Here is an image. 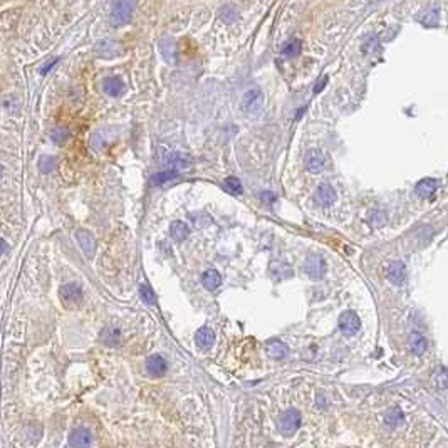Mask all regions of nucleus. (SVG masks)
Segmentation results:
<instances>
[{"instance_id": "obj_32", "label": "nucleus", "mask_w": 448, "mask_h": 448, "mask_svg": "<svg viewBox=\"0 0 448 448\" xmlns=\"http://www.w3.org/2000/svg\"><path fill=\"white\" fill-rule=\"evenodd\" d=\"M54 168H56V160L52 158V156H41L39 160V170L41 173H44V175H49V173L54 171Z\"/></svg>"}, {"instance_id": "obj_8", "label": "nucleus", "mask_w": 448, "mask_h": 448, "mask_svg": "<svg viewBox=\"0 0 448 448\" xmlns=\"http://www.w3.org/2000/svg\"><path fill=\"white\" fill-rule=\"evenodd\" d=\"M314 200L318 202V205H321V206H331L337 200L336 190L332 188L331 185H326V183L319 185L314 193Z\"/></svg>"}, {"instance_id": "obj_16", "label": "nucleus", "mask_w": 448, "mask_h": 448, "mask_svg": "<svg viewBox=\"0 0 448 448\" xmlns=\"http://www.w3.org/2000/svg\"><path fill=\"white\" fill-rule=\"evenodd\" d=\"M438 190V181L433 178H423L416 183V195L420 198H432Z\"/></svg>"}, {"instance_id": "obj_9", "label": "nucleus", "mask_w": 448, "mask_h": 448, "mask_svg": "<svg viewBox=\"0 0 448 448\" xmlns=\"http://www.w3.org/2000/svg\"><path fill=\"white\" fill-rule=\"evenodd\" d=\"M76 240H78L79 247L82 248L84 255H86V257H92V255H94L96 239H94V235H92L91 232H87V230H84V228H81V230L76 232Z\"/></svg>"}, {"instance_id": "obj_35", "label": "nucleus", "mask_w": 448, "mask_h": 448, "mask_svg": "<svg viewBox=\"0 0 448 448\" xmlns=\"http://www.w3.org/2000/svg\"><path fill=\"white\" fill-rule=\"evenodd\" d=\"M222 17L227 20V22H232V20L237 19V10L234 5H225L222 8Z\"/></svg>"}, {"instance_id": "obj_38", "label": "nucleus", "mask_w": 448, "mask_h": 448, "mask_svg": "<svg viewBox=\"0 0 448 448\" xmlns=\"http://www.w3.org/2000/svg\"><path fill=\"white\" fill-rule=\"evenodd\" d=\"M260 198L265 202V204H274V202H276V195H274L272 192H262Z\"/></svg>"}, {"instance_id": "obj_39", "label": "nucleus", "mask_w": 448, "mask_h": 448, "mask_svg": "<svg viewBox=\"0 0 448 448\" xmlns=\"http://www.w3.org/2000/svg\"><path fill=\"white\" fill-rule=\"evenodd\" d=\"M56 62H57V59H56V61H52V62H49V64H47V66H45V67H44V69H42V74H45V73H47V71H49V69H50V67H52L54 64H56Z\"/></svg>"}, {"instance_id": "obj_18", "label": "nucleus", "mask_w": 448, "mask_h": 448, "mask_svg": "<svg viewBox=\"0 0 448 448\" xmlns=\"http://www.w3.org/2000/svg\"><path fill=\"white\" fill-rule=\"evenodd\" d=\"M265 351H267V354L270 358L274 359H282L287 356V353H289V348H287L285 342L279 341V339H272L269 341L267 344H265Z\"/></svg>"}, {"instance_id": "obj_13", "label": "nucleus", "mask_w": 448, "mask_h": 448, "mask_svg": "<svg viewBox=\"0 0 448 448\" xmlns=\"http://www.w3.org/2000/svg\"><path fill=\"white\" fill-rule=\"evenodd\" d=\"M166 361H164V358H162L160 354H153V356L148 358L146 361V369L148 373H150L153 378H160V376H163L166 373Z\"/></svg>"}, {"instance_id": "obj_6", "label": "nucleus", "mask_w": 448, "mask_h": 448, "mask_svg": "<svg viewBox=\"0 0 448 448\" xmlns=\"http://www.w3.org/2000/svg\"><path fill=\"white\" fill-rule=\"evenodd\" d=\"M361 327V321L353 311H344L339 316V329L344 336H354Z\"/></svg>"}, {"instance_id": "obj_26", "label": "nucleus", "mask_w": 448, "mask_h": 448, "mask_svg": "<svg viewBox=\"0 0 448 448\" xmlns=\"http://www.w3.org/2000/svg\"><path fill=\"white\" fill-rule=\"evenodd\" d=\"M403 420H405V415H403V411H401L398 407L390 409V411L386 413V416H384V421H386V425L391 426V428H396V426H400L401 423H403Z\"/></svg>"}, {"instance_id": "obj_27", "label": "nucleus", "mask_w": 448, "mask_h": 448, "mask_svg": "<svg viewBox=\"0 0 448 448\" xmlns=\"http://www.w3.org/2000/svg\"><path fill=\"white\" fill-rule=\"evenodd\" d=\"M301 52V41L299 39H289L282 45V56L284 57H295Z\"/></svg>"}, {"instance_id": "obj_24", "label": "nucleus", "mask_w": 448, "mask_h": 448, "mask_svg": "<svg viewBox=\"0 0 448 448\" xmlns=\"http://www.w3.org/2000/svg\"><path fill=\"white\" fill-rule=\"evenodd\" d=\"M409 348H411L413 354L421 356V354H425L426 348H428V342H426L425 336L418 334V332H413V334L409 336Z\"/></svg>"}, {"instance_id": "obj_15", "label": "nucleus", "mask_w": 448, "mask_h": 448, "mask_svg": "<svg viewBox=\"0 0 448 448\" xmlns=\"http://www.w3.org/2000/svg\"><path fill=\"white\" fill-rule=\"evenodd\" d=\"M120 44L113 39H103L96 44V52L99 54L101 57H114L120 54Z\"/></svg>"}, {"instance_id": "obj_37", "label": "nucleus", "mask_w": 448, "mask_h": 448, "mask_svg": "<svg viewBox=\"0 0 448 448\" xmlns=\"http://www.w3.org/2000/svg\"><path fill=\"white\" fill-rule=\"evenodd\" d=\"M326 84H327V76H323V78H319L318 84L314 86V94H319V92L324 89V86H326Z\"/></svg>"}, {"instance_id": "obj_29", "label": "nucleus", "mask_w": 448, "mask_h": 448, "mask_svg": "<svg viewBox=\"0 0 448 448\" xmlns=\"http://www.w3.org/2000/svg\"><path fill=\"white\" fill-rule=\"evenodd\" d=\"M178 173H180L178 170H171V168H168V170L160 171V173H156V175H153L151 181H153L155 185H163V183H166V181L176 178V176H178Z\"/></svg>"}, {"instance_id": "obj_3", "label": "nucleus", "mask_w": 448, "mask_h": 448, "mask_svg": "<svg viewBox=\"0 0 448 448\" xmlns=\"http://www.w3.org/2000/svg\"><path fill=\"white\" fill-rule=\"evenodd\" d=\"M301 426V413L297 409L290 408L284 411L281 415V420H279V430L285 435V437H290V435L295 433V430Z\"/></svg>"}, {"instance_id": "obj_5", "label": "nucleus", "mask_w": 448, "mask_h": 448, "mask_svg": "<svg viewBox=\"0 0 448 448\" xmlns=\"http://www.w3.org/2000/svg\"><path fill=\"white\" fill-rule=\"evenodd\" d=\"M160 155H162V162L170 166L171 170H183L190 164L188 156L181 155V153H173V151L168 150L166 146H160Z\"/></svg>"}, {"instance_id": "obj_21", "label": "nucleus", "mask_w": 448, "mask_h": 448, "mask_svg": "<svg viewBox=\"0 0 448 448\" xmlns=\"http://www.w3.org/2000/svg\"><path fill=\"white\" fill-rule=\"evenodd\" d=\"M190 235V227L185 222L181 220H175L170 225V237L175 242H183L187 240Z\"/></svg>"}, {"instance_id": "obj_22", "label": "nucleus", "mask_w": 448, "mask_h": 448, "mask_svg": "<svg viewBox=\"0 0 448 448\" xmlns=\"http://www.w3.org/2000/svg\"><path fill=\"white\" fill-rule=\"evenodd\" d=\"M270 276H272L274 281L281 282L284 279L292 277V269L287 264H282V262H272L270 264Z\"/></svg>"}, {"instance_id": "obj_30", "label": "nucleus", "mask_w": 448, "mask_h": 448, "mask_svg": "<svg viewBox=\"0 0 448 448\" xmlns=\"http://www.w3.org/2000/svg\"><path fill=\"white\" fill-rule=\"evenodd\" d=\"M139 295H141V301L145 302L146 306H155L156 304V295L153 292V289H151L148 284L139 285Z\"/></svg>"}, {"instance_id": "obj_2", "label": "nucleus", "mask_w": 448, "mask_h": 448, "mask_svg": "<svg viewBox=\"0 0 448 448\" xmlns=\"http://www.w3.org/2000/svg\"><path fill=\"white\" fill-rule=\"evenodd\" d=\"M134 2H116L111 7V24L113 25H124L131 20V15L134 12Z\"/></svg>"}, {"instance_id": "obj_12", "label": "nucleus", "mask_w": 448, "mask_h": 448, "mask_svg": "<svg viewBox=\"0 0 448 448\" xmlns=\"http://www.w3.org/2000/svg\"><path fill=\"white\" fill-rule=\"evenodd\" d=\"M92 442L91 432L87 428H76L69 435V445L73 448H89Z\"/></svg>"}, {"instance_id": "obj_14", "label": "nucleus", "mask_w": 448, "mask_h": 448, "mask_svg": "<svg viewBox=\"0 0 448 448\" xmlns=\"http://www.w3.org/2000/svg\"><path fill=\"white\" fill-rule=\"evenodd\" d=\"M306 168L309 170L311 173H319V171H323V168H324V155L321 153V151H318V150H311L309 153L306 155Z\"/></svg>"}, {"instance_id": "obj_36", "label": "nucleus", "mask_w": 448, "mask_h": 448, "mask_svg": "<svg viewBox=\"0 0 448 448\" xmlns=\"http://www.w3.org/2000/svg\"><path fill=\"white\" fill-rule=\"evenodd\" d=\"M3 106H5V108H7L10 113H14V111H15L14 108L19 106V104H17V98H15L14 94H8V96H5V98H3Z\"/></svg>"}, {"instance_id": "obj_23", "label": "nucleus", "mask_w": 448, "mask_h": 448, "mask_svg": "<svg viewBox=\"0 0 448 448\" xmlns=\"http://www.w3.org/2000/svg\"><path fill=\"white\" fill-rule=\"evenodd\" d=\"M103 91H104V94L116 98V96H120L121 92L124 91V84H122L120 78H108V79H104V82H103Z\"/></svg>"}, {"instance_id": "obj_7", "label": "nucleus", "mask_w": 448, "mask_h": 448, "mask_svg": "<svg viewBox=\"0 0 448 448\" xmlns=\"http://www.w3.org/2000/svg\"><path fill=\"white\" fill-rule=\"evenodd\" d=\"M386 277H388V281H390L391 284L403 285L405 281H407V267H405L403 262H400V260L391 262V264L388 265V269H386Z\"/></svg>"}, {"instance_id": "obj_19", "label": "nucleus", "mask_w": 448, "mask_h": 448, "mask_svg": "<svg viewBox=\"0 0 448 448\" xmlns=\"http://www.w3.org/2000/svg\"><path fill=\"white\" fill-rule=\"evenodd\" d=\"M160 50H162V56L166 62L173 64L176 61V44L171 37H164L160 41Z\"/></svg>"}, {"instance_id": "obj_31", "label": "nucleus", "mask_w": 448, "mask_h": 448, "mask_svg": "<svg viewBox=\"0 0 448 448\" xmlns=\"http://www.w3.org/2000/svg\"><path fill=\"white\" fill-rule=\"evenodd\" d=\"M223 188H225L228 193H232V195H240V193H242V183H240V180L235 178V176H228V178L223 181Z\"/></svg>"}, {"instance_id": "obj_20", "label": "nucleus", "mask_w": 448, "mask_h": 448, "mask_svg": "<svg viewBox=\"0 0 448 448\" xmlns=\"http://www.w3.org/2000/svg\"><path fill=\"white\" fill-rule=\"evenodd\" d=\"M222 282V276L217 269H206L202 276V284L206 290H215Z\"/></svg>"}, {"instance_id": "obj_4", "label": "nucleus", "mask_w": 448, "mask_h": 448, "mask_svg": "<svg viewBox=\"0 0 448 448\" xmlns=\"http://www.w3.org/2000/svg\"><path fill=\"white\" fill-rule=\"evenodd\" d=\"M326 260L323 259V255H318V253H311L304 262V272L311 279H323L324 274H326Z\"/></svg>"}, {"instance_id": "obj_11", "label": "nucleus", "mask_w": 448, "mask_h": 448, "mask_svg": "<svg viewBox=\"0 0 448 448\" xmlns=\"http://www.w3.org/2000/svg\"><path fill=\"white\" fill-rule=\"evenodd\" d=\"M416 19L420 20L425 27H437L440 24V8L438 5H428L421 12H418Z\"/></svg>"}, {"instance_id": "obj_34", "label": "nucleus", "mask_w": 448, "mask_h": 448, "mask_svg": "<svg viewBox=\"0 0 448 448\" xmlns=\"http://www.w3.org/2000/svg\"><path fill=\"white\" fill-rule=\"evenodd\" d=\"M50 138H52L54 143H57V145H62V143L66 141L67 138H69V131L66 128H56L52 131V134H50Z\"/></svg>"}, {"instance_id": "obj_1", "label": "nucleus", "mask_w": 448, "mask_h": 448, "mask_svg": "<svg viewBox=\"0 0 448 448\" xmlns=\"http://www.w3.org/2000/svg\"><path fill=\"white\" fill-rule=\"evenodd\" d=\"M262 104H264V94L259 87H250L244 92L242 101H240V106H242V111L250 114H259L262 109Z\"/></svg>"}, {"instance_id": "obj_17", "label": "nucleus", "mask_w": 448, "mask_h": 448, "mask_svg": "<svg viewBox=\"0 0 448 448\" xmlns=\"http://www.w3.org/2000/svg\"><path fill=\"white\" fill-rule=\"evenodd\" d=\"M195 342L200 349H210L215 342V332L210 327H202L197 331Z\"/></svg>"}, {"instance_id": "obj_28", "label": "nucleus", "mask_w": 448, "mask_h": 448, "mask_svg": "<svg viewBox=\"0 0 448 448\" xmlns=\"http://www.w3.org/2000/svg\"><path fill=\"white\" fill-rule=\"evenodd\" d=\"M386 213L381 212V210H371L369 215H367V222H369V225L373 228H379L383 225H386Z\"/></svg>"}, {"instance_id": "obj_33", "label": "nucleus", "mask_w": 448, "mask_h": 448, "mask_svg": "<svg viewBox=\"0 0 448 448\" xmlns=\"http://www.w3.org/2000/svg\"><path fill=\"white\" fill-rule=\"evenodd\" d=\"M435 384L440 390H448V371L445 367H438L435 373Z\"/></svg>"}, {"instance_id": "obj_10", "label": "nucleus", "mask_w": 448, "mask_h": 448, "mask_svg": "<svg viewBox=\"0 0 448 448\" xmlns=\"http://www.w3.org/2000/svg\"><path fill=\"white\" fill-rule=\"evenodd\" d=\"M59 295L64 302L76 304L82 299V289L78 282H69V284H64L59 289Z\"/></svg>"}, {"instance_id": "obj_40", "label": "nucleus", "mask_w": 448, "mask_h": 448, "mask_svg": "<svg viewBox=\"0 0 448 448\" xmlns=\"http://www.w3.org/2000/svg\"><path fill=\"white\" fill-rule=\"evenodd\" d=\"M5 252H7V242L2 240V253H5Z\"/></svg>"}, {"instance_id": "obj_25", "label": "nucleus", "mask_w": 448, "mask_h": 448, "mask_svg": "<svg viewBox=\"0 0 448 448\" xmlns=\"http://www.w3.org/2000/svg\"><path fill=\"white\" fill-rule=\"evenodd\" d=\"M120 337H121V331L114 326H109L101 332V341L108 346H116L118 341H120Z\"/></svg>"}]
</instances>
